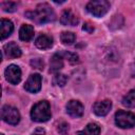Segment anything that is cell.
Returning a JSON list of instances; mask_svg holds the SVG:
<instances>
[{
  "instance_id": "cell-24",
  "label": "cell",
  "mask_w": 135,
  "mask_h": 135,
  "mask_svg": "<svg viewBox=\"0 0 135 135\" xmlns=\"http://www.w3.org/2000/svg\"><path fill=\"white\" fill-rule=\"evenodd\" d=\"M82 30H83V31H86L88 33H92V32L94 31V26L91 25L90 23H84L83 26H82Z\"/></svg>"
},
{
  "instance_id": "cell-19",
  "label": "cell",
  "mask_w": 135,
  "mask_h": 135,
  "mask_svg": "<svg viewBox=\"0 0 135 135\" xmlns=\"http://www.w3.org/2000/svg\"><path fill=\"white\" fill-rule=\"evenodd\" d=\"M66 81H68V77L64 74H60V73H56L53 78V83L59 86H63L66 83Z\"/></svg>"
},
{
  "instance_id": "cell-7",
  "label": "cell",
  "mask_w": 135,
  "mask_h": 135,
  "mask_svg": "<svg viewBox=\"0 0 135 135\" xmlns=\"http://www.w3.org/2000/svg\"><path fill=\"white\" fill-rule=\"evenodd\" d=\"M24 89L30 93H37L41 89V76L39 74H32L24 84Z\"/></svg>"
},
{
  "instance_id": "cell-25",
  "label": "cell",
  "mask_w": 135,
  "mask_h": 135,
  "mask_svg": "<svg viewBox=\"0 0 135 135\" xmlns=\"http://www.w3.org/2000/svg\"><path fill=\"white\" fill-rule=\"evenodd\" d=\"M44 134H45L44 130H43V129H41V128H38V129H36V130H35V132H34L32 135H44Z\"/></svg>"
},
{
  "instance_id": "cell-3",
  "label": "cell",
  "mask_w": 135,
  "mask_h": 135,
  "mask_svg": "<svg viewBox=\"0 0 135 135\" xmlns=\"http://www.w3.org/2000/svg\"><path fill=\"white\" fill-rule=\"evenodd\" d=\"M110 8V3L105 0H95L90 1L86 4V11L95 17H101L108 13Z\"/></svg>"
},
{
  "instance_id": "cell-14",
  "label": "cell",
  "mask_w": 135,
  "mask_h": 135,
  "mask_svg": "<svg viewBox=\"0 0 135 135\" xmlns=\"http://www.w3.org/2000/svg\"><path fill=\"white\" fill-rule=\"evenodd\" d=\"M62 68H63V57L59 53L53 55L50 62V71L53 73H57Z\"/></svg>"
},
{
  "instance_id": "cell-17",
  "label": "cell",
  "mask_w": 135,
  "mask_h": 135,
  "mask_svg": "<svg viewBox=\"0 0 135 135\" xmlns=\"http://www.w3.org/2000/svg\"><path fill=\"white\" fill-rule=\"evenodd\" d=\"M122 104L127 108H135V89L131 90L122 98Z\"/></svg>"
},
{
  "instance_id": "cell-18",
  "label": "cell",
  "mask_w": 135,
  "mask_h": 135,
  "mask_svg": "<svg viewBox=\"0 0 135 135\" xmlns=\"http://www.w3.org/2000/svg\"><path fill=\"white\" fill-rule=\"evenodd\" d=\"M60 39H61V42L63 44H72L75 41L76 36L72 32H63L60 35Z\"/></svg>"
},
{
  "instance_id": "cell-2",
  "label": "cell",
  "mask_w": 135,
  "mask_h": 135,
  "mask_svg": "<svg viewBox=\"0 0 135 135\" xmlns=\"http://www.w3.org/2000/svg\"><path fill=\"white\" fill-rule=\"evenodd\" d=\"M51 107L49 101L41 100L37 102L31 111V117L34 121L37 122H45L51 118Z\"/></svg>"
},
{
  "instance_id": "cell-6",
  "label": "cell",
  "mask_w": 135,
  "mask_h": 135,
  "mask_svg": "<svg viewBox=\"0 0 135 135\" xmlns=\"http://www.w3.org/2000/svg\"><path fill=\"white\" fill-rule=\"evenodd\" d=\"M5 78L12 84H17L21 80V70L18 65L11 64L5 70Z\"/></svg>"
},
{
  "instance_id": "cell-27",
  "label": "cell",
  "mask_w": 135,
  "mask_h": 135,
  "mask_svg": "<svg viewBox=\"0 0 135 135\" xmlns=\"http://www.w3.org/2000/svg\"><path fill=\"white\" fill-rule=\"evenodd\" d=\"M1 135H4V134H1Z\"/></svg>"
},
{
  "instance_id": "cell-12",
  "label": "cell",
  "mask_w": 135,
  "mask_h": 135,
  "mask_svg": "<svg viewBox=\"0 0 135 135\" xmlns=\"http://www.w3.org/2000/svg\"><path fill=\"white\" fill-rule=\"evenodd\" d=\"M14 31V25L8 19H1L0 21V32H1V40L7 38Z\"/></svg>"
},
{
  "instance_id": "cell-5",
  "label": "cell",
  "mask_w": 135,
  "mask_h": 135,
  "mask_svg": "<svg viewBox=\"0 0 135 135\" xmlns=\"http://www.w3.org/2000/svg\"><path fill=\"white\" fill-rule=\"evenodd\" d=\"M1 117L3 121L9 124H17L20 121V114L18 110L11 105H4L1 110Z\"/></svg>"
},
{
  "instance_id": "cell-22",
  "label": "cell",
  "mask_w": 135,
  "mask_h": 135,
  "mask_svg": "<svg viewBox=\"0 0 135 135\" xmlns=\"http://www.w3.org/2000/svg\"><path fill=\"white\" fill-rule=\"evenodd\" d=\"M31 65L35 69H38V70H43L44 68V62L42 59L40 58H34L31 60Z\"/></svg>"
},
{
  "instance_id": "cell-26",
  "label": "cell",
  "mask_w": 135,
  "mask_h": 135,
  "mask_svg": "<svg viewBox=\"0 0 135 135\" xmlns=\"http://www.w3.org/2000/svg\"><path fill=\"white\" fill-rule=\"evenodd\" d=\"M132 75H133V77H135V61H134V64L132 68Z\"/></svg>"
},
{
  "instance_id": "cell-15",
  "label": "cell",
  "mask_w": 135,
  "mask_h": 135,
  "mask_svg": "<svg viewBox=\"0 0 135 135\" xmlns=\"http://www.w3.org/2000/svg\"><path fill=\"white\" fill-rule=\"evenodd\" d=\"M19 37L22 41H30L34 37V27L30 24H23L19 31Z\"/></svg>"
},
{
  "instance_id": "cell-16",
  "label": "cell",
  "mask_w": 135,
  "mask_h": 135,
  "mask_svg": "<svg viewBox=\"0 0 135 135\" xmlns=\"http://www.w3.org/2000/svg\"><path fill=\"white\" fill-rule=\"evenodd\" d=\"M100 128L96 123H89L83 130L78 131L77 135H99Z\"/></svg>"
},
{
  "instance_id": "cell-23",
  "label": "cell",
  "mask_w": 135,
  "mask_h": 135,
  "mask_svg": "<svg viewBox=\"0 0 135 135\" xmlns=\"http://www.w3.org/2000/svg\"><path fill=\"white\" fill-rule=\"evenodd\" d=\"M69 129H70V127H69V124L66 123V122H60L59 124H58V128H57V130H58V132L61 134V135H65L68 132H69Z\"/></svg>"
},
{
  "instance_id": "cell-10",
  "label": "cell",
  "mask_w": 135,
  "mask_h": 135,
  "mask_svg": "<svg viewBox=\"0 0 135 135\" xmlns=\"http://www.w3.org/2000/svg\"><path fill=\"white\" fill-rule=\"evenodd\" d=\"M60 22L63 25H70V26H74L78 23V18L75 14H73V12L71 9H64L61 14L60 17Z\"/></svg>"
},
{
  "instance_id": "cell-4",
  "label": "cell",
  "mask_w": 135,
  "mask_h": 135,
  "mask_svg": "<svg viewBox=\"0 0 135 135\" xmlns=\"http://www.w3.org/2000/svg\"><path fill=\"white\" fill-rule=\"evenodd\" d=\"M115 123L122 129L133 128L135 126V114L119 110L115 114Z\"/></svg>"
},
{
  "instance_id": "cell-1",
  "label": "cell",
  "mask_w": 135,
  "mask_h": 135,
  "mask_svg": "<svg viewBox=\"0 0 135 135\" xmlns=\"http://www.w3.org/2000/svg\"><path fill=\"white\" fill-rule=\"evenodd\" d=\"M25 16L37 23H46L55 19V14L47 3H41L33 12H27Z\"/></svg>"
},
{
  "instance_id": "cell-8",
  "label": "cell",
  "mask_w": 135,
  "mask_h": 135,
  "mask_svg": "<svg viewBox=\"0 0 135 135\" xmlns=\"http://www.w3.org/2000/svg\"><path fill=\"white\" fill-rule=\"evenodd\" d=\"M66 113L74 118H78L83 114V105L78 100H70L66 104Z\"/></svg>"
},
{
  "instance_id": "cell-11",
  "label": "cell",
  "mask_w": 135,
  "mask_h": 135,
  "mask_svg": "<svg viewBox=\"0 0 135 135\" xmlns=\"http://www.w3.org/2000/svg\"><path fill=\"white\" fill-rule=\"evenodd\" d=\"M35 45L40 50H47L53 45V38L45 34H41L35 40Z\"/></svg>"
},
{
  "instance_id": "cell-20",
  "label": "cell",
  "mask_w": 135,
  "mask_h": 135,
  "mask_svg": "<svg viewBox=\"0 0 135 135\" xmlns=\"http://www.w3.org/2000/svg\"><path fill=\"white\" fill-rule=\"evenodd\" d=\"M62 57H63V59H66V60H69V62H71V63H78L79 62V57H78V55L77 54H75V53H70V52H62V53H59Z\"/></svg>"
},
{
  "instance_id": "cell-21",
  "label": "cell",
  "mask_w": 135,
  "mask_h": 135,
  "mask_svg": "<svg viewBox=\"0 0 135 135\" xmlns=\"http://www.w3.org/2000/svg\"><path fill=\"white\" fill-rule=\"evenodd\" d=\"M1 7L3 8V11L12 13V12H15L17 9V4L15 2H7L6 1V2H2L1 3Z\"/></svg>"
},
{
  "instance_id": "cell-13",
  "label": "cell",
  "mask_w": 135,
  "mask_h": 135,
  "mask_svg": "<svg viewBox=\"0 0 135 135\" xmlns=\"http://www.w3.org/2000/svg\"><path fill=\"white\" fill-rule=\"evenodd\" d=\"M4 53L8 58H18L21 56V50L15 42H8L4 45Z\"/></svg>"
},
{
  "instance_id": "cell-9",
  "label": "cell",
  "mask_w": 135,
  "mask_h": 135,
  "mask_svg": "<svg viewBox=\"0 0 135 135\" xmlns=\"http://www.w3.org/2000/svg\"><path fill=\"white\" fill-rule=\"evenodd\" d=\"M112 108V101L109 99L97 101L93 105V112L98 116H105Z\"/></svg>"
}]
</instances>
